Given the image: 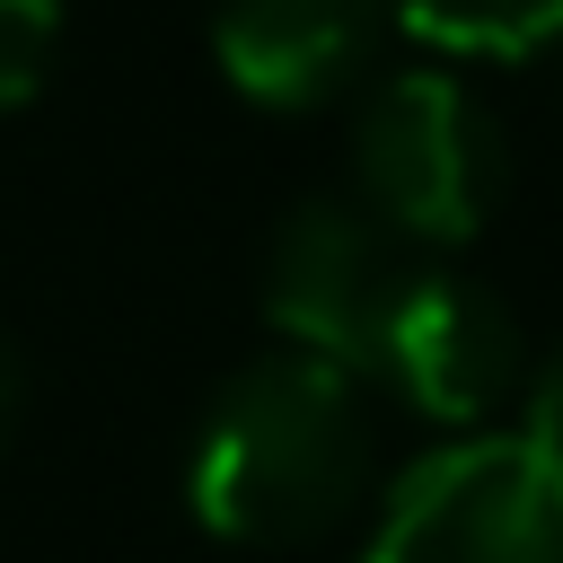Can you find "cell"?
Here are the masks:
<instances>
[{"instance_id": "1", "label": "cell", "mask_w": 563, "mask_h": 563, "mask_svg": "<svg viewBox=\"0 0 563 563\" xmlns=\"http://www.w3.org/2000/svg\"><path fill=\"white\" fill-rule=\"evenodd\" d=\"M369 396L352 369L308 352L246 361L194 431V519L229 545H308L369 493Z\"/></svg>"}, {"instance_id": "2", "label": "cell", "mask_w": 563, "mask_h": 563, "mask_svg": "<svg viewBox=\"0 0 563 563\" xmlns=\"http://www.w3.org/2000/svg\"><path fill=\"white\" fill-rule=\"evenodd\" d=\"M352 202L405 246H466L510 185L493 106L457 70H387L352 123Z\"/></svg>"}, {"instance_id": "3", "label": "cell", "mask_w": 563, "mask_h": 563, "mask_svg": "<svg viewBox=\"0 0 563 563\" xmlns=\"http://www.w3.org/2000/svg\"><path fill=\"white\" fill-rule=\"evenodd\" d=\"M369 563H563V457L528 431L413 457L369 519Z\"/></svg>"}, {"instance_id": "4", "label": "cell", "mask_w": 563, "mask_h": 563, "mask_svg": "<svg viewBox=\"0 0 563 563\" xmlns=\"http://www.w3.org/2000/svg\"><path fill=\"white\" fill-rule=\"evenodd\" d=\"M413 282V255L396 229H378L361 202L343 194H317L299 202L273 246H264V317L282 334V352H308V361H334L352 378H369L378 361V334L396 317Z\"/></svg>"}, {"instance_id": "5", "label": "cell", "mask_w": 563, "mask_h": 563, "mask_svg": "<svg viewBox=\"0 0 563 563\" xmlns=\"http://www.w3.org/2000/svg\"><path fill=\"white\" fill-rule=\"evenodd\" d=\"M378 387H396L413 413L431 422H484L519 396L528 378V343H519V317L501 290H484L475 273H449V264H413L387 334H378V361H369Z\"/></svg>"}, {"instance_id": "6", "label": "cell", "mask_w": 563, "mask_h": 563, "mask_svg": "<svg viewBox=\"0 0 563 563\" xmlns=\"http://www.w3.org/2000/svg\"><path fill=\"white\" fill-rule=\"evenodd\" d=\"M387 0H220L211 62L246 106L308 114L369 79Z\"/></svg>"}, {"instance_id": "7", "label": "cell", "mask_w": 563, "mask_h": 563, "mask_svg": "<svg viewBox=\"0 0 563 563\" xmlns=\"http://www.w3.org/2000/svg\"><path fill=\"white\" fill-rule=\"evenodd\" d=\"M387 26L457 62H519L563 44V0H387Z\"/></svg>"}, {"instance_id": "8", "label": "cell", "mask_w": 563, "mask_h": 563, "mask_svg": "<svg viewBox=\"0 0 563 563\" xmlns=\"http://www.w3.org/2000/svg\"><path fill=\"white\" fill-rule=\"evenodd\" d=\"M62 53V0H0V114H18Z\"/></svg>"}, {"instance_id": "9", "label": "cell", "mask_w": 563, "mask_h": 563, "mask_svg": "<svg viewBox=\"0 0 563 563\" xmlns=\"http://www.w3.org/2000/svg\"><path fill=\"white\" fill-rule=\"evenodd\" d=\"M510 431H528L545 457H563V352H545L528 378H519V422Z\"/></svg>"}, {"instance_id": "10", "label": "cell", "mask_w": 563, "mask_h": 563, "mask_svg": "<svg viewBox=\"0 0 563 563\" xmlns=\"http://www.w3.org/2000/svg\"><path fill=\"white\" fill-rule=\"evenodd\" d=\"M18 413H26V361H18V343L0 334V440L18 431Z\"/></svg>"}]
</instances>
